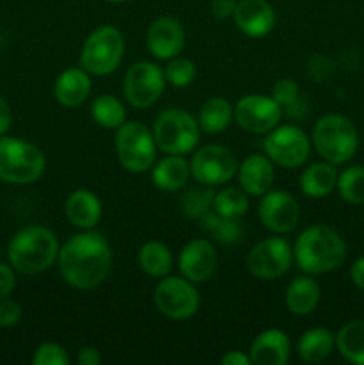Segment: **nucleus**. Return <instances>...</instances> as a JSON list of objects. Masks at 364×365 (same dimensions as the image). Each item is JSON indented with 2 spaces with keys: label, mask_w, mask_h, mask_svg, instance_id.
<instances>
[{
  "label": "nucleus",
  "mask_w": 364,
  "mask_h": 365,
  "mask_svg": "<svg viewBox=\"0 0 364 365\" xmlns=\"http://www.w3.org/2000/svg\"><path fill=\"white\" fill-rule=\"evenodd\" d=\"M59 273L70 287L89 291L106 282L113 267V253L107 239L93 230L75 234L59 248Z\"/></svg>",
  "instance_id": "f257e3e1"
},
{
  "label": "nucleus",
  "mask_w": 364,
  "mask_h": 365,
  "mask_svg": "<svg viewBox=\"0 0 364 365\" xmlns=\"http://www.w3.org/2000/svg\"><path fill=\"white\" fill-rule=\"evenodd\" d=\"M346 242L328 225H313L298 235L293 248L296 266L307 274H325L339 269L346 260Z\"/></svg>",
  "instance_id": "f03ea898"
},
{
  "label": "nucleus",
  "mask_w": 364,
  "mask_h": 365,
  "mask_svg": "<svg viewBox=\"0 0 364 365\" xmlns=\"http://www.w3.org/2000/svg\"><path fill=\"white\" fill-rule=\"evenodd\" d=\"M59 241L50 228L31 225L14 234L7 248V259L21 274H39L49 271L59 255Z\"/></svg>",
  "instance_id": "7ed1b4c3"
},
{
  "label": "nucleus",
  "mask_w": 364,
  "mask_h": 365,
  "mask_svg": "<svg viewBox=\"0 0 364 365\" xmlns=\"http://www.w3.org/2000/svg\"><path fill=\"white\" fill-rule=\"evenodd\" d=\"M313 146L327 163L334 166L346 164L355 157L359 148V132L348 118L341 114H327L314 125Z\"/></svg>",
  "instance_id": "20e7f679"
},
{
  "label": "nucleus",
  "mask_w": 364,
  "mask_h": 365,
  "mask_svg": "<svg viewBox=\"0 0 364 365\" xmlns=\"http://www.w3.org/2000/svg\"><path fill=\"white\" fill-rule=\"evenodd\" d=\"M46 159L36 145L18 138H0V180L6 184H34L45 173Z\"/></svg>",
  "instance_id": "39448f33"
},
{
  "label": "nucleus",
  "mask_w": 364,
  "mask_h": 365,
  "mask_svg": "<svg viewBox=\"0 0 364 365\" xmlns=\"http://www.w3.org/2000/svg\"><path fill=\"white\" fill-rule=\"evenodd\" d=\"M152 134L161 152L166 155H186L200 143V125L188 110L170 107L156 118Z\"/></svg>",
  "instance_id": "423d86ee"
},
{
  "label": "nucleus",
  "mask_w": 364,
  "mask_h": 365,
  "mask_svg": "<svg viewBox=\"0 0 364 365\" xmlns=\"http://www.w3.org/2000/svg\"><path fill=\"white\" fill-rule=\"evenodd\" d=\"M125 53V39L120 29L103 25L86 39L81 52V68L89 75L106 77L118 70Z\"/></svg>",
  "instance_id": "0eeeda50"
},
{
  "label": "nucleus",
  "mask_w": 364,
  "mask_h": 365,
  "mask_svg": "<svg viewBox=\"0 0 364 365\" xmlns=\"http://www.w3.org/2000/svg\"><path fill=\"white\" fill-rule=\"evenodd\" d=\"M118 163L131 173L152 170L157 157V145L148 127L139 121H125L114 138Z\"/></svg>",
  "instance_id": "6e6552de"
},
{
  "label": "nucleus",
  "mask_w": 364,
  "mask_h": 365,
  "mask_svg": "<svg viewBox=\"0 0 364 365\" xmlns=\"http://www.w3.org/2000/svg\"><path fill=\"white\" fill-rule=\"evenodd\" d=\"M264 155L284 170H296L309 160L310 139L295 125H282L268 132L263 143Z\"/></svg>",
  "instance_id": "1a4fd4ad"
},
{
  "label": "nucleus",
  "mask_w": 364,
  "mask_h": 365,
  "mask_svg": "<svg viewBox=\"0 0 364 365\" xmlns=\"http://www.w3.org/2000/svg\"><path fill=\"white\" fill-rule=\"evenodd\" d=\"M153 303L164 317L171 321L189 319L200 307L198 289L184 277H164L153 291Z\"/></svg>",
  "instance_id": "9d476101"
},
{
  "label": "nucleus",
  "mask_w": 364,
  "mask_h": 365,
  "mask_svg": "<svg viewBox=\"0 0 364 365\" xmlns=\"http://www.w3.org/2000/svg\"><path fill=\"white\" fill-rule=\"evenodd\" d=\"M239 164L234 153L223 145H206L189 160L191 177L206 187L223 185L238 175Z\"/></svg>",
  "instance_id": "9b49d317"
},
{
  "label": "nucleus",
  "mask_w": 364,
  "mask_h": 365,
  "mask_svg": "<svg viewBox=\"0 0 364 365\" xmlns=\"http://www.w3.org/2000/svg\"><path fill=\"white\" fill-rule=\"evenodd\" d=\"M166 88L164 70L150 61L134 63L125 73L123 95L128 106L136 109H148L152 107Z\"/></svg>",
  "instance_id": "f8f14e48"
},
{
  "label": "nucleus",
  "mask_w": 364,
  "mask_h": 365,
  "mask_svg": "<svg viewBox=\"0 0 364 365\" xmlns=\"http://www.w3.org/2000/svg\"><path fill=\"white\" fill-rule=\"evenodd\" d=\"M295 255L284 237H268L257 242L246 255V267L259 280H277L291 267Z\"/></svg>",
  "instance_id": "ddd939ff"
},
{
  "label": "nucleus",
  "mask_w": 364,
  "mask_h": 365,
  "mask_svg": "<svg viewBox=\"0 0 364 365\" xmlns=\"http://www.w3.org/2000/svg\"><path fill=\"white\" fill-rule=\"evenodd\" d=\"M282 118V107L271 96L246 95L234 107V120L250 134H268Z\"/></svg>",
  "instance_id": "4468645a"
},
{
  "label": "nucleus",
  "mask_w": 364,
  "mask_h": 365,
  "mask_svg": "<svg viewBox=\"0 0 364 365\" xmlns=\"http://www.w3.org/2000/svg\"><path fill=\"white\" fill-rule=\"evenodd\" d=\"M257 214L264 228L277 235H284L298 227L300 205L291 192L270 189L261 196Z\"/></svg>",
  "instance_id": "2eb2a0df"
},
{
  "label": "nucleus",
  "mask_w": 364,
  "mask_h": 365,
  "mask_svg": "<svg viewBox=\"0 0 364 365\" xmlns=\"http://www.w3.org/2000/svg\"><path fill=\"white\" fill-rule=\"evenodd\" d=\"M216 267V250L207 239H193L178 255V271L193 284H203L209 280Z\"/></svg>",
  "instance_id": "dca6fc26"
},
{
  "label": "nucleus",
  "mask_w": 364,
  "mask_h": 365,
  "mask_svg": "<svg viewBox=\"0 0 364 365\" xmlns=\"http://www.w3.org/2000/svg\"><path fill=\"white\" fill-rule=\"evenodd\" d=\"M186 43V32L181 21L173 16H161L152 21L146 32V46L153 57L161 61L181 56Z\"/></svg>",
  "instance_id": "f3484780"
},
{
  "label": "nucleus",
  "mask_w": 364,
  "mask_h": 365,
  "mask_svg": "<svg viewBox=\"0 0 364 365\" xmlns=\"http://www.w3.org/2000/svg\"><path fill=\"white\" fill-rule=\"evenodd\" d=\"M232 20L248 38H264L275 27V11L268 0H238Z\"/></svg>",
  "instance_id": "a211bd4d"
},
{
  "label": "nucleus",
  "mask_w": 364,
  "mask_h": 365,
  "mask_svg": "<svg viewBox=\"0 0 364 365\" xmlns=\"http://www.w3.org/2000/svg\"><path fill=\"white\" fill-rule=\"evenodd\" d=\"M248 355L256 365H285L291 359V341L285 331L270 328L253 339Z\"/></svg>",
  "instance_id": "6ab92c4d"
},
{
  "label": "nucleus",
  "mask_w": 364,
  "mask_h": 365,
  "mask_svg": "<svg viewBox=\"0 0 364 365\" xmlns=\"http://www.w3.org/2000/svg\"><path fill=\"white\" fill-rule=\"evenodd\" d=\"M239 187L248 196H263L273 185V163L264 153H253L241 163L238 170Z\"/></svg>",
  "instance_id": "aec40b11"
},
{
  "label": "nucleus",
  "mask_w": 364,
  "mask_h": 365,
  "mask_svg": "<svg viewBox=\"0 0 364 365\" xmlns=\"http://www.w3.org/2000/svg\"><path fill=\"white\" fill-rule=\"evenodd\" d=\"M64 214L74 227L93 230L102 217V202L89 189H77L68 196Z\"/></svg>",
  "instance_id": "412c9836"
},
{
  "label": "nucleus",
  "mask_w": 364,
  "mask_h": 365,
  "mask_svg": "<svg viewBox=\"0 0 364 365\" xmlns=\"http://www.w3.org/2000/svg\"><path fill=\"white\" fill-rule=\"evenodd\" d=\"M91 93V78L84 68H68L54 82V96L64 107L82 106Z\"/></svg>",
  "instance_id": "4be33fe9"
},
{
  "label": "nucleus",
  "mask_w": 364,
  "mask_h": 365,
  "mask_svg": "<svg viewBox=\"0 0 364 365\" xmlns=\"http://www.w3.org/2000/svg\"><path fill=\"white\" fill-rule=\"evenodd\" d=\"M338 170L334 164L327 163H314L307 166L300 175V189L307 198L320 200L327 198L338 185Z\"/></svg>",
  "instance_id": "5701e85b"
},
{
  "label": "nucleus",
  "mask_w": 364,
  "mask_h": 365,
  "mask_svg": "<svg viewBox=\"0 0 364 365\" xmlns=\"http://www.w3.org/2000/svg\"><path fill=\"white\" fill-rule=\"evenodd\" d=\"M320 298V285L314 280L313 274H309V277L295 278V280L288 285L284 302L293 316H309L310 312L316 310Z\"/></svg>",
  "instance_id": "b1692460"
},
{
  "label": "nucleus",
  "mask_w": 364,
  "mask_h": 365,
  "mask_svg": "<svg viewBox=\"0 0 364 365\" xmlns=\"http://www.w3.org/2000/svg\"><path fill=\"white\" fill-rule=\"evenodd\" d=\"M189 177L191 171L184 155H166L152 168V184L161 191H181Z\"/></svg>",
  "instance_id": "393cba45"
},
{
  "label": "nucleus",
  "mask_w": 364,
  "mask_h": 365,
  "mask_svg": "<svg viewBox=\"0 0 364 365\" xmlns=\"http://www.w3.org/2000/svg\"><path fill=\"white\" fill-rule=\"evenodd\" d=\"M335 335L327 328H309L300 337L296 351L307 364H321L334 353Z\"/></svg>",
  "instance_id": "a878e982"
},
{
  "label": "nucleus",
  "mask_w": 364,
  "mask_h": 365,
  "mask_svg": "<svg viewBox=\"0 0 364 365\" xmlns=\"http://www.w3.org/2000/svg\"><path fill=\"white\" fill-rule=\"evenodd\" d=\"M232 120H234V107L228 100L220 96L206 100L198 110L200 130L206 134H221L231 127Z\"/></svg>",
  "instance_id": "bb28decb"
},
{
  "label": "nucleus",
  "mask_w": 364,
  "mask_h": 365,
  "mask_svg": "<svg viewBox=\"0 0 364 365\" xmlns=\"http://www.w3.org/2000/svg\"><path fill=\"white\" fill-rule=\"evenodd\" d=\"M138 264L145 274L152 278H164L173 267L170 248L161 241H146L138 252Z\"/></svg>",
  "instance_id": "cd10ccee"
},
{
  "label": "nucleus",
  "mask_w": 364,
  "mask_h": 365,
  "mask_svg": "<svg viewBox=\"0 0 364 365\" xmlns=\"http://www.w3.org/2000/svg\"><path fill=\"white\" fill-rule=\"evenodd\" d=\"M335 349L346 362L364 365V321H350L335 334Z\"/></svg>",
  "instance_id": "c85d7f7f"
},
{
  "label": "nucleus",
  "mask_w": 364,
  "mask_h": 365,
  "mask_svg": "<svg viewBox=\"0 0 364 365\" xmlns=\"http://www.w3.org/2000/svg\"><path fill=\"white\" fill-rule=\"evenodd\" d=\"M91 118L98 127L107 130H118L127 121V110L118 98L111 95H100L91 103Z\"/></svg>",
  "instance_id": "c756f323"
},
{
  "label": "nucleus",
  "mask_w": 364,
  "mask_h": 365,
  "mask_svg": "<svg viewBox=\"0 0 364 365\" xmlns=\"http://www.w3.org/2000/svg\"><path fill=\"white\" fill-rule=\"evenodd\" d=\"M250 196L241 187H225L214 192L213 209L218 216L239 220L248 212Z\"/></svg>",
  "instance_id": "7c9ffc66"
},
{
  "label": "nucleus",
  "mask_w": 364,
  "mask_h": 365,
  "mask_svg": "<svg viewBox=\"0 0 364 365\" xmlns=\"http://www.w3.org/2000/svg\"><path fill=\"white\" fill-rule=\"evenodd\" d=\"M339 196L352 205H364V166H348L338 177Z\"/></svg>",
  "instance_id": "2f4dec72"
},
{
  "label": "nucleus",
  "mask_w": 364,
  "mask_h": 365,
  "mask_svg": "<svg viewBox=\"0 0 364 365\" xmlns=\"http://www.w3.org/2000/svg\"><path fill=\"white\" fill-rule=\"evenodd\" d=\"M200 221L207 234L213 235L221 245H234L243 235V228L238 220H228V217L218 216L216 212H207L206 216L200 217Z\"/></svg>",
  "instance_id": "473e14b6"
},
{
  "label": "nucleus",
  "mask_w": 364,
  "mask_h": 365,
  "mask_svg": "<svg viewBox=\"0 0 364 365\" xmlns=\"http://www.w3.org/2000/svg\"><path fill=\"white\" fill-rule=\"evenodd\" d=\"M164 77H166L168 84L175 86V88H188L196 77V64L188 57L181 56L168 59Z\"/></svg>",
  "instance_id": "72a5a7b5"
},
{
  "label": "nucleus",
  "mask_w": 364,
  "mask_h": 365,
  "mask_svg": "<svg viewBox=\"0 0 364 365\" xmlns=\"http://www.w3.org/2000/svg\"><path fill=\"white\" fill-rule=\"evenodd\" d=\"M214 192L211 189H193L182 198V210L188 217L200 220L213 209Z\"/></svg>",
  "instance_id": "f704fd0d"
},
{
  "label": "nucleus",
  "mask_w": 364,
  "mask_h": 365,
  "mask_svg": "<svg viewBox=\"0 0 364 365\" xmlns=\"http://www.w3.org/2000/svg\"><path fill=\"white\" fill-rule=\"evenodd\" d=\"M34 365H68L70 364V355L66 349L56 342H43L36 348L34 356H32Z\"/></svg>",
  "instance_id": "c9c22d12"
},
{
  "label": "nucleus",
  "mask_w": 364,
  "mask_h": 365,
  "mask_svg": "<svg viewBox=\"0 0 364 365\" xmlns=\"http://www.w3.org/2000/svg\"><path fill=\"white\" fill-rule=\"evenodd\" d=\"M300 96V88L295 81L291 78H282L277 81V84L271 89V98L278 103L280 107H293L298 102Z\"/></svg>",
  "instance_id": "e433bc0d"
},
{
  "label": "nucleus",
  "mask_w": 364,
  "mask_h": 365,
  "mask_svg": "<svg viewBox=\"0 0 364 365\" xmlns=\"http://www.w3.org/2000/svg\"><path fill=\"white\" fill-rule=\"evenodd\" d=\"M21 309L13 299H0V328H11L20 323Z\"/></svg>",
  "instance_id": "4c0bfd02"
},
{
  "label": "nucleus",
  "mask_w": 364,
  "mask_h": 365,
  "mask_svg": "<svg viewBox=\"0 0 364 365\" xmlns=\"http://www.w3.org/2000/svg\"><path fill=\"white\" fill-rule=\"evenodd\" d=\"M14 285H16V277H14L13 266L0 262V299L9 298Z\"/></svg>",
  "instance_id": "58836bf2"
},
{
  "label": "nucleus",
  "mask_w": 364,
  "mask_h": 365,
  "mask_svg": "<svg viewBox=\"0 0 364 365\" xmlns=\"http://www.w3.org/2000/svg\"><path fill=\"white\" fill-rule=\"evenodd\" d=\"M236 4H238V0H213L211 2V11H213V14L218 20H227V18H232V14H234Z\"/></svg>",
  "instance_id": "ea45409f"
},
{
  "label": "nucleus",
  "mask_w": 364,
  "mask_h": 365,
  "mask_svg": "<svg viewBox=\"0 0 364 365\" xmlns=\"http://www.w3.org/2000/svg\"><path fill=\"white\" fill-rule=\"evenodd\" d=\"M77 364L79 365H100L102 364V355L93 346H86L81 348L77 353Z\"/></svg>",
  "instance_id": "a19ab883"
},
{
  "label": "nucleus",
  "mask_w": 364,
  "mask_h": 365,
  "mask_svg": "<svg viewBox=\"0 0 364 365\" xmlns=\"http://www.w3.org/2000/svg\"><path fill=\"white\" fill-rule=\"evenodd\" d=\"M350 278L359 291L364 292V257H359L350 267Z\"/></svg>",
  "instance_id": "79ce46f5"
},
{
  "label": "nucleus",
  "mask_w": 364,
  "mask_h": 365,
  "mask_svg": "<svg viewBox=\"0 0 364 365\" xmlns=\"http://www.w3.org/2000/svg\"><path fill=\"white\" fill-rule=\"evenodd\" d=\"M221 365H250L252 360H250V355L243 351H228L225 353L220 359Z\"/></svg>",
  "instance_id": "37998d69"
},
{
  "label": "nucleus",
  "mask_w": 364,
  "mask_h": 365,
  "mask_svg": "<svg viewBox=\"0 0 364 365\" xmlns=\"http://www.w3.org/2000/svg\"><path fill=\"white\" fill-rule=\"evenodd\" d=\"M11 127V109L9 103L0 96V138L6 135V132L9 130Z\"/></svg>",
  "instance_id": "c03bdc74"
},
{
  "label": "nucleus",
  "mask_w": 364,
  "mask_h": 365,
  "mask_svg": "<svg viewBox=\"0 0 364 365\" xmlns=\"http://www.w3.org/2000/svg\"><path fill=\"white\" fill-rule=\"evenodd\" d=\"M106 2H111V4H121V2H128V0H106Z\"/></svg>",
  "instance_id": "a18cd8bd"
}]
</instances>
